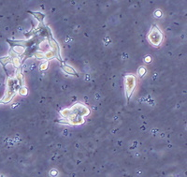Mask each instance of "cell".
Wrapping results in <instances>:
<instances>
[{
  "label": "cell",
  "instance_id": "cell-4",
  "mask_svg": "<svg viewBox=\"0 0 187 177\" xmlns=\"http://www.w3.org/2000/svg\"><path fill=\"white\" fill-rule=\"evenodd\" d=\"M10 61H11V58H10L9 55H8V56H6V57H1V58H0V63H1L2 65H4V66L9 64Z\"/></svg>",
  "mask_w": 187,
  "mask_h": 177
},
{
  "label": "cell",
  "instance_id": "cell-5",
  "mask_svg": "<svg viewBox=\"0 0 187 177\" xmlns=\"http://www.w3.org/2000/svg\"><path fill=\"white\" fill-rule=\"evenodd\" d=\"M18 92H19V94L22 95V96H26V95H27V89H26V87L24 86V85L20 86V88H19V90H18Z\"/></svg>",
  "mask_w": 187,
  "mask_h": 177
},
{
  "label": "cell",
  "instance_id": "cell-6",
  "mask_svg": "<svg viewBox=\"0 0 187 177\" xmlns=\"http://www.w3.org/2000/svg\"><path fill=\"white\" fill-rule=\"evenodd\" d=\"M48 66H49V62H48V61H44V62H42L41 65L39 66L40 71H45V69L48 68Z\"/></svg>",
  "mask_w": 187,
  "mask_h": 177
},
{
  "label": "cell",
  "instance_id": "cell-2",
  "mask_svg": "<svg viewBox=\"0 0 187 177\" xmlns=\"http://www.w3.org/2000/svg\"><path fill=\"white\" fill-rule=\"evenodd\" d=\"M124 88H126V96L127 100H129L132 94H133V91L136 87V83H137V79L136 77L132 74H128L124 78Z\"/></svg>",
  "mask_w": 187,
  "mask_h": 177
},
{
  "label": "cell",
  "instance_id": "cell-8",
  "mask_svg": "<svg viewBox=\"0 0 187 177\" xmlns=\"http://www.w3.org/2000/svg\"><path fill=\"white\" fill-rule=\"evenodd\" d=\"M0 103H1V100H0Z\"/></svg>",
  "mask_w": 187,
  "mask_h": 177
},
{
  "label": "cell",
  "instance_id": "cell-1",
  "mask_svg": "<svg viewBox=\"0 0 187 177\" xmlns=\"http://www.w3.org/2000/svg\"><path fill=\"white\" fill-rule=\"evenodd\" d=\"M148 39L149 41L151 42L153 46H159L161 43L163 41V34L162 32L160 31V29L155 25L153 26L151 31H150L149 35H148Z\"/></svg>",
  "mask_w": 187,
  "mask_h": 177
},
{
  "label": "cell",
  "instance_id": "cell-7",
  "mask_svg": "<svg viewBox=\"0 0 187 177\" xmlns=\"http://www.w3.org/2000/svg\"><path fill=\"white\" fill-rule=\"evenodd\" d=\"M138 73L139 77H142V76H143V75L145 74V73H146V68H145L144 67H141L140 68L138 69Z\"/></svg>",
  "mask_w": 187,
  "mask_h": 177
},
{
  "label": "cell",
  "instance_id": "cell-3",
  "mask_svg": "<svg viewBox=\"0 0 187 177\" xmlns=\"http://www.w3.org/2000/svg\"><path fill=\"white\" fill-rule=\"evenodd\" d=\"M62 68H63V71L68 73L69 75H74V76H78V73L76 72V71L72 67L70 66H68V65H63L62 66Z\"/></svg>",
  "mask_w": 187,
  "mask_h": 177
}]
</instances>
